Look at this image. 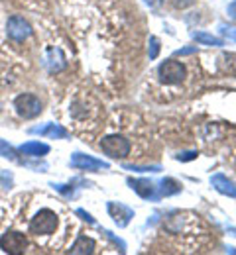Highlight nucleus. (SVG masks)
I'll return each mask as SVG.
<instances>
[{
	"label": "nucleus",
	"instance_id": "obj_13",
	"mask_svg": "<svg viewBox=\"0 0 236 255\" xmlns=\"http://www.w3.org/2000/svg\"><path fill=\"white\" fill-rule=\"evenodd\" d=\"M45 65H47L49 73H59L61 69H65L67 59H65V55H63V51L59 47H51V49H47Z\"/></svg>",
	"mask_w": 236,
	"mask_h": 255
},
{
	"label": "nucleus",
	"instance_id": "obj_22",
	"mask_svg": "<svg viewBox=\"0 0 236 255\" xmlns=\"http://www.w3.org/2000/svg\"><path fill=\"white\" fill-rule=\"evenodd\" d=\"M51 187H53V189H55V191L57 192H61V194H65V196H73V187H71V185H51Z\"/></svg>",
	"mask_w": 236,
	"mask_h": 255
},
{
	"label": "nucleus",
	"instance_id": "obj_23",
	"mask_svg": "<svg viewBox=\"0 0 236 255\" xmlns=\"http://www.w3.org/2000/svg\"><path fill=\"white\" fill-rule=\"evenodd\" d=\"M102 234H104L106 238H110V240H112V242H114L116 246H120V252H126V244H124L122 240H118V238H114V236H112V232H108V230H102Z\"/></svg>",
	"mask_w": 236,
	"mask_h": 255
},
{
	"label": "nucleus",
	"instance_id": "obj_21",
	"mask_svg": "<svg viewBox=\"0 0 236 255\" xmlns=\"http://www.w3.org/2000/svg\"><path fill=\"white\" fill-rule=\"evenodd\" d=\"M160 55V39L156 35L150 37V59H156Z\"/></svg>",
	"mask_w": 236,
	"mask_h": 255
},
{
	"label": "nucleus",
	"instance_id": "obj_18",
	"mask_svg": "<svg viewBox=\"0 0 236 255\" xmlns=\"http://www.w3.org/2000/svg\"><path fill=\"white\" fill-rule=\"evenodd\" d=\"M219 32L221 35L225 37V39H229V41H236V26L233 24H219Z\"/></svg>",
	"mask_w": 236,
	"mask_h": 255
},
{
	"label": "nucleus",
	"instance_id": "obj_10",
	"mask_svg": "<svg viewBox=\"0 0 236 255\" xmlns=\"http://www.w3.org/2000/svg\"><path fill=\"white\" fill-rule=\"evenodd\" d=\"M126 183H128V187H130L138 196L156 200V185H154L152 181H148V179H132V177H130Z\"/></svg>",
	"mask_w": 236,
	"mask_h": 255
},
{
	"label": "nucleus",
	"instance_id": "obj_11",
	"mask_svg": "<svg viewBox=\"0 0 236 255\" xmlns=\"http://www.w3.org/2000/svg\"><path fill=\"white\" fill-rule=\"evenodd\" d=\"M211 185L215 187V191H219L225 196H231V198H236V183L231 181L227 175L223 173H217L211 177Z\"/></svg>",
	"mask_w": 236,
	"mask_h": 255
},
{
	"label": "nucleus",
	"instance_id": "obj_6",
	"mask_svg": "<svg viewBox=\"0 0 236 255\" xmlns=\"http://www.w3.org/2000/svg\"><path fill=\"white\" fill-rule=\"evenodd\" d=\"M158 75H160V81L166 85H179L185 81L187 71H185L183 63H179L175 59H168L158 67Z\"/></svg>",
	"mask_w": 236,
	"mask_h": 255
},
{
	"label": "nucleus",
	"instance_id": "obj_20",
	"mask_svg": "<svg viewBox=\"0 0 236 255\" xmlns=\"http://www.w3.org/2000/svg\"><path fill=\"white\" fill-rule=\"evenodd\" d=\"M0 183H2V189L10 191V189H12V185H14V177H12V173L2 171V173H0Z\"/></svg>",
	"mask_w": 236,
	"mask_h": 255
},
{
	"label": "nucleus",
	"instance_id": "obj_14",
	"mask_svg": "<svg viewBox=\"0 0 236 255\" xmlns=\"http://www.w3.org/2000/svg\"><path fill=\"white\" fill-rule=\"evenodd\" d=\"M95 248H97V244H95V240H93V238H87V236H79V238L75 240V244L71 246L69 254L87 255V254H93V252H95Z\"/></svg>",
	"mask_w": 236,
	"mask_h": 255
},
{
	"label": "nucleus",
	"instance_id": "obj_3",
	"mask_svg": "<svg viewBox=\"0 0 236 255\" xmlns=\"http://www.w3.org/2000/svg\"><path fill=\"white\" fill-rule=\"evenodd\" d=\"M14 108H16V114L24 120H32V118H37L43 110L41 106V100L35 95H30V93H24V95H18L14 98Z\"/></svg>",
	"mask_w": 236,
	"mask_h": 255
},
{
	"label": "nucleus",
	"instance_id": "obj_24",
	"mask_svg": "<svg viewBox=\"0 0 236 255\" xmlns=\"http://www.w3.org/2000/svg\"><path fill=\"white\" fill-rule=\"evenodd\" d=\"M197 151H185V153H179V155H175V159L177 161H193L197 159Z\"/></svg>",
	"mask_w": 236,
	"mask_h": 255
},
{
	"label": "nucleus",
	"instance_id": "obj_4",
	"mask_svg": "<svg viewBox=\"0 0 236 255\" xmlns=\"http://www.w3.org/2000/svg\"><path fill=\"white\" fill-rule=\"evenodd\" d=\"M28 248V238L22 232L16 230H8L2 234L0 238V250L8 255H20L26 252Z\"/></svg>",
	"mask_w": 236,
	"mask_h": 255
},
{
	"label": "nucleus",
	"instance_id": "obj_17",
	"mask_svg": "<svg viewBox=\"0 0 236 255\" xmlns=\"http://www.w3.org/2000/svg\"><path fill=\"white\" fill-rule=\"evenodd\" d=\"M0 157L4 159H10V161H20L18 159V149H14L8 141L0 139Z\"/></svg>",
	"mask_w": 236,
	"mask_h": 255
},
{
	"label": "nucleus",
	"instance_id": "obj_26",
	"mask_svg": "<svg viewBox=\"0 0 236 255\" xmlns=\"http://www.w3.org/2000/svg\"><path fill=\"white\" fill-rule=\"evenodd\" d=\"M193 53H197V47H183V49H179L175 55H193Z\"/></svg>",
	"mask_w": 236,
	"mask_h": 255
},
{
	"label": "nucleus",
	"instance_id": "obj_29",
	"mask_svg": "<svg viewBox=\"0 0 236 255\" xmlns=\"http://www.w3.org/2000/svg\"><path fill=\"white\" fill-rule=\"evenodd\" d=\"M0 112H2V102H0Z\"/></svg>",
	"mask_w": 236,
	"mask_h": 255
},
{
	"label": "nucleus",
	"instance_id": "obj_1",
	"mask_svg": "<svg viewBox=\"0 0 236 255\" xmlns=\"http://www.w3.org/2000/svg\"><path fill=\"white\" fill-rule=\"evenodd\" d=\"M99 147H101L102 153L108 155L110 159H124L126 155H130L132 143H130V139H126L124 135L112 133V135L102 137L101 143H99Z\"/></svg>",
	"mask_w": 236,
	"mask_h": 255
},
{
	"label": "nucleus",
	"instance_id": "obj_12",
	"mask_svg": "<svg viewBox=\"0 0 236 255\" xmlns=\"http://www.w3.org/2000/svg\"><path fill=\"white\" fill-rule=\"evenodd\" d=\"M18 153L28 155L32 159H39V157H45L49 153V145L41 143V141H26V143H22L18 147Z\"/></svg>",
	"mask_w": 236,
	"mask_h": 255
},
{
	"label": "nucleus",
	"instance_id": "obj_25",
	"mask_svg": "<svg viewBox=\"0 0 236 255\" xmlns=\"http://www.w3.org/2000/svg\"><path fill=\"white\" fill-rule=\"evenodd\" d=\"M77 216H81V218H83V220H85L87 224H95V218H93L89 212H85L83 208H79V210H77Z\"/></svg>",
	"mask_w": 236,
	"mask_h": 255
},
{
	"label": "nucleus",
	"instance_id": "obj_2",
	"mask_svg": "<svg viewBox=\"0 0 236 255\" xmlns=\"http://www.w3.org/2000/svg\"><path fill=\"white\" fill-rule=\"evenodd\" d=\"M59 218L53 210L49 208H41L39 212H35L34 218L30 220V234L34 236H49L57 230Z\"/></svg>",
	"mask_w": 236,
	"mask_h": 255
},
{
	"label": "nucleus",
	"instance_id": "obj_7",
	"mask_svg": "<svg viewBox=\"0 0 236 255\" xmlns=\"http://www.w3.org/2000/svg\"><path fill=\"white\" fill-rule=\"evenodd\" d=\"M69 165L73 169H79V171H89V173H97L101 169H108L110 165L106 161H101L93 155H87V153H81V151H75L69 159Z\"/></svg>",
	"mask_w": 236,
	"mask_h": 255
},
{
	"label": "nucleus",
	"instance_id": "obj_9",
	"mask_svg": "<svg viewBox=\"0 0 236 255\" xmlns=\"http://www.w3.org/2000/svg\"><path fill=\"white\" fill-rule=\"evenodd\" d=\"M30 133H37V135H43V137H51V139H67L69 131L59 124H45V126H35L30 129Z\"/></svg>",
	"mask_w": 236,
	"mask_h": 255
},
{
	"label": "nucleus",
	"instance_id": "obj_28",
	"mask_svg": "<svg viewBox=\"0 0 236 255\" xmlns=\"http://www.w3.org/2000/svg\"><path fill=\"white\" fill-rule=\"evenodd\" d=\"M146 2H148V4H154V6H158L162 0H146Z\"/></svg>",
	"mask_w": 236,
	"mask_h": 255
},
{
	"label": "nucleus",
	"instance_id": "obj_27",
	"mask_svg": "<svg viewBox=\"0 0 236 255\" xmlns=\"http://www.w3.org/2000/svg\"><path fill=\"white\" fill-rule=\"evenodd\" d=\"M229 16H231V18H235V20H236V0H235V2H231V4H229Z\"/></svg>",
	"mask_w": 236,
	"mask_h": 255
},
{
	"label": "nucleus",
	"instance_id": "obj_8",
	"mask_svg": "<svg viewBox=\"0 0 236 255\" xmlns=\"http://www.w3.org/2000/svg\"><path fill=\"white\" fill-rule=\"evenodd\" d=\"M106 210H108V214H110V218L114 220V224L118 226V228H126L128 224L132 222V218H134V210L130 208V206H126V204H122V202H108L106 204Z\"/></svg>",
	"mask_w": 236,
	"mask_h": 255
},
{
	"label": "nucleus",
	"instance_id": "obj_15",
	"mask_svg": "<svg viewBox=\"0 0 236 255\" xmlns=\"http://www.w3.org/2000/svg\"><path fill=\"white\" fill-rule=\"evenodd\" d=\"M158 192H156V198H164V196H171V194H177V192H181V183L179 181H175V179H171V177H166L162 183H160V187H156Z\"/></svg>",
	"mask_w": 236,
	"mask_h": 255
},
{
	"label": "nucleus",
	"instance_id": "obj_16",
	"mask_svg": "<svg viewBox=\"0 0 236 255\" xmlns=\"http://www.w3.org/2000/svg\"><path fill=\"white\" fill-rule=\"evenodd\" d=\"M191 37L201 43V45H213V47H223L225 45V39L223 37H217V35H211V33H205V32H193Z\"/></svg>",
	"mask_w": 236,
	"mask_h": 255
},
{
	"label": "nucleus",
	"instance_id": "obj_5",
	"mask_svg": "<svg viewBox=\"0 0 236 255\" xmlns=\"http://www.w3.org/2000/svg\"><path fill=\"white\" fill-rule=\"evenodd\" d=\"M34 33L30 22L20 16V14H12L8 20H6V35L14 41H26L30 35Z\"/></svg>",
	"mask_w": 236,
	"mask_h": 255
},
{
	"label": "nucleus",
	"instance_id": "obj_19",
	"mask_svg": "<svg viewBox=\"0 0 236 255\" xmlns=\"http://www.w3.org/2000/svg\"><path fill=\"white\" fill-rule=\"evenodd\" d=\"M124 169L126 171H136V173H156V171H160L162 167L160 165H150V167H142V165H124Z\"/></svg>",
	"mask_w": 236,
	"mask_h": 255
}]
</instances>
